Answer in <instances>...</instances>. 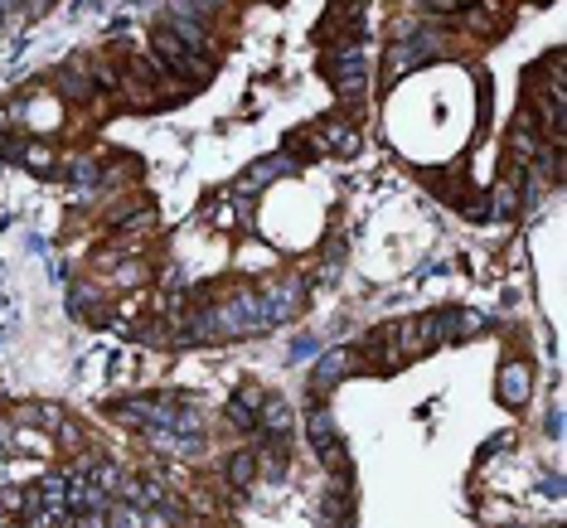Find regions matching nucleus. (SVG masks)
I'll return each instance as SVG.
<instances>
[{"label": "nucleus", "mask_w": 567, "mask_h": 528, "mask_svg": "<svg viewBox=\"0 0 567 528\" xmlns=\"http://www.w3.org/2000/svg\"><path fill=\"white\" fill-rule=\"evenodd\" d=\"M257 407H262V393L248 388V393H238V398H228V422L238 427V432H257Z\"/></svg>", "instance_id": "obj_3"}, {"label": "nucleus", "mask_w": 567, "mask_h": 528, "mask_svg": "<svg viewBox=\"0 0 567 528\" xmlns=\"http://www.w3.org/2000/svg\"><path fill=\"white\" fill-rule=\"evenodd\" d=\"M151 54H156L160 68H165V73H175L180 83H185V78H189V83H209V68H214V63L199 59V54H189L185 44L165 30V25H156V34H151Z\"/></svg>", "instance_id": "obj_1"}, {"label": "nucleus", "mask_w": 567, "mask_h": 528, "mask_svg": "<svg viewBox=\"0 0 567 528\" xmlns=\"http://www.w3.org/2000/svg\"><path fill=\"white\" fill-rule=\"evenodd\" d=\"M141 277H146V272H141V262H126V272H117V286H136Z\"/></svg>", "instance_id": "obj_9"}, {"label": "nucleus", "mask_w": 567, "mask_h": 528, "mask_svg": "<svg viewBox=\"0 0 567 528\" xmlns=\"http://www.w3.org/2000/svg\"><path fill=\"white\" fill-rule=\"evenodd\" d=\"M495 398H500L504 407H524L534 398V369H529L524 359H509L500 369V378H495Z\"/></svg>", "instance_id": "obj_2"}, {"label": "nucleus", "mask_w": 567, "mask_h": 528, "mask_svg": "<svg viewBox=\"0 0 567 528\" xmlns=\"http://www.w3.org/2000/svg\"><path fill=\"white\" fill-rule=\"evenodd\" d=\"M519 185H524V170H519L514 180H500V185H495L490 204H495V214H500V218H514L519 209H524V199H519Z\"/></svg>", "instance_id": "obj_5"}, {"label": "nucleus", "mask_w": 567, "mask_h": 528, "mask_svg": "<svg viewBox=\"0 0 567 528\" xmlns=\"http://www.w3.org/2000/svg\"><path fill=\"white\" fill-rule=\"evenodd\" d=\"M59 88H63V97H73V102H88V97L97 93V88H93V73H83V59H73L68 68H63Z\"/></svg>", "instance_id": "obj_4"}, {"label": "nucleus", "mask_w": 567, "mask_h": 528, "mask_svg": "<svg viewBox=\"0 0 567 528\" xmlns=\"http://www.w3.org/2000/svg\"><path fill=\"white\" fill-rule=\"evenodd\" d=\"M252 480H257V456H252V451H233V456H228V485L248 490Z\"/></svg>", "instance_id": "obj_8"}, {"label": "nucleus", "mask_w": 567, "mask_h": 528, "mask_svg": "<svg viewBox=\"0 0 567 528\" xmlns=\"http://www.w3.org/2000/svg\"><path fill=\"white\" fill-rule=\"evenodd\" d=\"M349 369H354V354H349V349H330V354L320 359V369H315V383L330 388V378H345Z\"/></svg>", "instance_id": "obj_7"}, {"label": "nucleus", "mask_w": 567, "mask_h": 528, "mask_svg": "<svg viewBox=\"0 0 567 528\" xmlns=\"http://www.w3.org/2000/svg\"><path fill=\"white\" fill-rule=\"evenodd\" d=\"M306 436H311V446H330V441H340V427H335V417L325 412V407H315L311 417H306Z\"/></svg>", "instance_id": "obj_6"}, {"label": "nucleus", "mask_w": 567, "mask_h": 528, "mask_svg": "<svg viewBox=\"0 0 567 528\" xmlns=\"http://www.w3.org/2000/svg\"><path fill=\"white\" fill-rule=\"evenodd\" d=\"M538 5H548V0H538Z\"/></svg>", "instance_id": "obj_10"}]
</instances>
